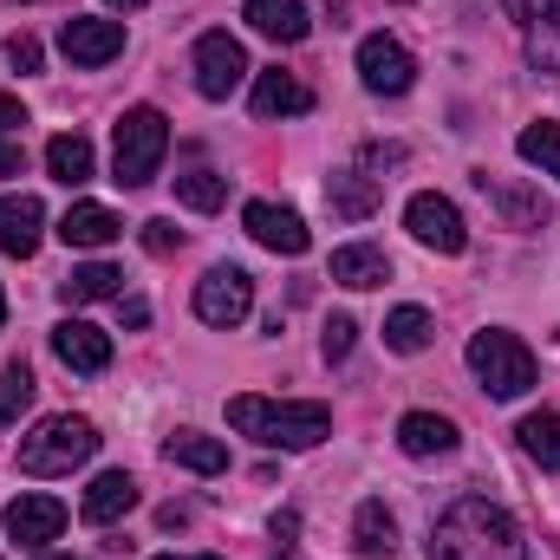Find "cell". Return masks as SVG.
<instances>
[{
	"mask_svg": "<svg viewBox=\"0 0 560 560\" xmlns=\"http://www.w3.org/2000/svg\"><path fill=\"white\" fill-rule=\"evenodd\" d=\"M20 170H26V150L13 138H0V176H20Z\"/></svg>",
	"mask_w": 560,
	"mask_h": 560,
	"instance_id": "8d00e7d4",
	"label": "cell"
},
{
	"mask_svg": "<svg viewBox=\"0 0 560 560\" xmlns=\"http://www.w3.org/2000/svg\"><path fill=\"white\" fill-rule=\"evenodd\" d=\"M105 7H125V13H138L143 0H105Z\"/></svg>",
	"mask_w": 560,
	"mask_h": 560,
	"instance_id": "60d3db41",
	"label": "cell"
},
{
	"mask_svg": "<svg viewBox=\"0 0 560 560\" xmlns=\"http://www.w3.org/2000/svg\"><path fill=\"white\" fill-rule=\"evenodd\" d=\"M52 352H59L66 372H105L112 365V332H98L85 319H59L52 326Z\"/></svg>",
	"mask_w": 560,
	"mask_h": 560,
	"instance_id": "5bb4252c",
	"label": "cell"
},
{
	"mask_svg": "<svg viewBox=\"0 0 560 560\" xmlns=\"http://www.w3.org/2000/svg\"><path fill=\"white\" fill-rule=\"evenodd\" d=\"M125 235V222L105 209V202H72L66 215H59V242L66 248H112Z\"/></svg>",
	"mask_w": 560,
	"mask_h": 560,
	"instance_id": "2e32d148",
	"label": "cell"
},
{
	"mask_svg": "<svg viewBox=\"0 0 560 560\" xmlns=\"http://www.w3.org/2000/svg\"><path fill=\"white\" fill-rule=\"evenodd\" d=\"M7 66H13V72H39V66H46V46H39L33 33H13V39H7Z\"/></svg>",
	"mask_w": 560,
	"mask_h": 560,
	"instance_id": "d6a6232c",
	"label": "cell"
},
{
	"mask_svg": "<svg viewBox=\"0 0 560 560\" xmlns=\"http://www.w3.org/2000/svg\"><path fill=\"white\" fill-rule=\"evenodd\" d=\"M242 79H248V52H242V39H229V33H202V39H196V92H202V98H229Z\"/></svg>",
	"mask_w": 560,
	"mask_h": 560,
	"instance_id": "30bf717a",
	"label": "cell"
},
{
	"mask_svg": "<svg viewBox=\"0 0 560 560\" xmlns=\"http://www.w3.org/2000/svg\"><path fill=\"white\" fill-rule=\"evenodd\" d=\"M176 196L189 202V209H222L229 202V176H215V170H189V176H176Z\"/></svg>",
	"mask_w": 560,
	"mask_h": 560,
	"instance_id": "4dcf8cb0",
	"label": "cell"
},
{
	"mask_svg": "<svg viewBox=\"0 0 560 560\" xmlns=\"http://www.w3.org/2000/svg\"><path fill=\"white\" fill-rule=\"evenodd\" d=\"M118 293H125V268H112V261H85L59 280L66 306H92V300H118Z\"/></svg>",
	"mask_w": 560,
	"mask_h": 560,
	"instance_id": "7402d4cb",
	"label": "cell"
},
{
	"mask_svg": "<svg viewBox=\"0 0 560 560\" xmlns=\"http://www.w3.org/2000/svg\"><path fill=\"white\" fill-rule=\"evenodd\" d=\"M476 189L502 209V222H509V229H541V215H548L528 189H515V183H502V176H476Z\"/></svg>",
	"mask_w": 560,
	"mask_h": 560,
	"instance_id": "4316f807",
	"label": "cell"
},
{
	"mask_svg": "<svg viewBox=\"0 0 560 560\" xmlns=\"http://www.w3.org/2000/svg\"><path fill=\"white\" fill-rule=\"evenodd\" d=\"M332 280L339 287H385L392 280V261H385V248H372V242H346V248H332Z\"/></svg>",
	"mask_w": 560,
	"mask_h": 560,
	"instance_id": "44dd1931",
	"label": "cell"
},
{
	"mask_svg": "<svg viewBox=\"0 0 560 560\" xmlns=\"http://www.w3.org/2000/svg\"><path fill=\"white\" fill-rule=\"evenodd\" d=\"M59 528H66V502L59 495H13L7 502V541L46 548V541H59Z\"/></svg>",
	"mask_w": 560,
	"mask_h": 560,
	"instance_id": "8fae6325",
	"label": "cell"
},
{
	"mask_svg": "<svg viewBox=\"0 0 560 560\" xmlns=\"http://www.w3.org/2000/svg\"><path fill=\"white\" fill-rule=\"evenodd\" d=\"M405 229L418 235L423 248H436V255H463V248H469V229H463L456 202H450V196H436V189H423V196L405 202Z\"/></svg>",
	"mask_w": 560,
	"mask_h": 560,
	"instance_id": "ba28073f",
	"label": "cell"
},
{
	"mask_svg": "<svg viewBox=\"0 0 560 560\" xmlns=\"http://www.w3.org/2000/svg\"><path fill=\"white\" fill-rule=\"evenodd\" d=\"M242 229L261 242V248H275V255H306V222L293 215V209H280V202H248L242 209Z\"/></svg>",
	"mask_w": 560,
	"mask_h": 560,
	"instance_id": "4fadbf2b",
	"label": "cell"
},
{
	"mask_svg": "<svg viewBox=\"0 0 560 560\" xmlns=\"http://www.w3.org/2000/svg\"><path fill=\"white\" fill-rule=\"evenodd\" d=\"M430 339H436V326H430V313H423V306H398V313L385 319V346H392V352H405V359L423 352Z\"/></svg>",
	"mask_w": 560,
	"mask_h": 560,
	"instance_id": "83f0119b",
	"label": "cell"
},
{
	"mask_svg": "<svg viewBox=\"0 0 560 560\" xmlns=\"http://www.w3.org/2000/svg\"><path fill=\"white\" fill-rule=\"evenodd\" d=\"M0 319H7V293H0Z\"/></svg>",
	"mask_w": 560,
	"mask_h": 560,
	"instance_id": "b9f144b4",
	"label": "cell"
},
{
	"mask_svg": "<svg viewBox=\"0 0 560 560\" xmlns=\"http://www.w3.org/2000/svg\"><path fill=\"white\" fill-rule=\"evenodd\" d=\"M359 79H365V92H378V98H405V92L418 85V59H411L392 33H365V39H359Z\"/></svg>",
	"mask_w": 560,
	"mask_h": 560,
	"instance_id": "8992f818",
	"label": "cell"
},
{
	"mask_svg": "<svg viewBox=\"0 0 560 560\" xmlns=\"http://www.w3.org/2000/svg\"><path fill=\"white\" fill-rule=\"evenodd\" d=\"M248 105H255V118H300V112H313V85L293 72H261Z\"/></svg>",
	"mask_w": 560,
	"mask_h": 560,
	"instance_id": "d6986e66",
	"label": "cell"
},
{
	"mask_svg": "<svg viewBox=\"0 0 560 560\" xmlns=\"http://www.w3.org/2000/svg\"><path fill=\"white\" fill-rule=\"evenodd\" d=\"M280 560H293V555H280Z\"/></svg>",
	"mask_w": 560,
	"mask_h": 560,
	"instance_id": "ee69618b",
	"label": "cell"
},
{
	"mask_svg": "<svg viewBox=\"0 0 560 560\" xmlns=\"http://www.w3.org/2000/svg\"><path fill=\"white\" fill-rule=\"evenodd\" d=\"M352 548L365 560H392L398 548V522H392V509L372 495V502H359V515H352Z\"/></svg>",
	"mask_w": 560,
	"mask_h": 560,
	"instance_id": "603a6c76",
	"label": "cell"
},
{
	"mask_svg": "<svg viewBox=\"0 0 560 560\" xmlns=\"http://www.w3.org/2000/svg\"><path fill=\"white\" fill-rule=\"evenodd\" d=\"M20 125H26V105H20V98H0V138L20 131Z\"/></svg>",
	"mask_w": 560,
	"mask_h": 560,
	"instance_id": "74e56055",
	"label": "cell"
},
{
	"mask_svg": "<svg viewBox=\"0 0 560 560\" xmlns=\"http://www.w3.org/2000/svg\"><path fill=\"white\" fill-rule=\"evenodd\" d=\"M352 339H359V326H352V319H346V313H339V319H326V339H319V346H326V359H332V365H339V359H346V352H352Z\"/></svg>",
	"mask_w": 560,
	"mask_h": 560,
	"instance_id": "836d02e7",
	"label": "cell"
},
{
	"mask_svg": "<svg viewBox=\"0 0 560 560\" xmlns=\"http://www.w3.org/2000/svg\"><path fill=\"white\" fill-rule=\"evenodd\" d=\"M143 248L150 255H176L183 248V229L176 222H143Z\"/></svg>",
	"mask_w": 560,
	"mask_h": 560,
	"instance_id": "e575fe53",
	"label": "cell"
},
{
	"mask_svg": "<svg viewBox=\"0 0 560 560\" xmlns=\"http://www.w3.org/2000/svg\"><path fill=\"white\" fill-rule=\"evenodd\" d=\"M430 560H528V541H522L509 509H495L482 495H463V502H450L436 515Z\"/></svg>",
	"mask_w": 560,
	"mask_h": 560,
	"instance_id": "6da1fadb",
	"label": "cell"
},
{
	"mask_svg": "<svg viewBox=\"0 0 560 560\" xmlns=\"http://www.w3.org/2000/svg\"><path fill=\"white\" fill-rule=\"evenodd\" d=\"M33 372H26V359H13L7 372H0V423H20V411L33 405Z\"/></svg>",
	"mask_w": 560,
	"mask_h": 560,
	"instance_id": "1f68e13d",
	"label": "cell"
},
{
	"mask_svg": "<svg viewBox=\"0 0 560 560\" xmlns=\"http://www.w3.org/2000/svg\"><path fill=\"white\" fill-rule=\"evenodd\" d=\"M456 423L436 418V411H411V418H398V450L405 456H456Z\"/></svg>",
	"mask_w": 560,
	"mask_h": 560,
	"instance_id": "ffe728a7",
	"label": "cell"
},
{
	"mask_svg": "<svg viewBox=\"0 0 560 560\" xmlns=\"http://www.w3.org/2000/svg\"><path fill=\"white\" fill-rule=\"evenodd\" d=\"M59 52L72 66H112L125 52V26L118 20H66L59 26Z\"/></svg>",
	"mask_w": 560,
	"mask_h": 560,
	"instance_id": "7c38bea8",
	"label": "cell"
},
{
	"mask_svg": "<svg viewBox=\"0 0 560 560\" xmlns=\"http://www.w3.org/2000/svg\"><path fill=\"white\" fill-rule=\"evenodd\" d=\"M522 450L541 463V469H560V411H535V418H522Z\"/></svg>",
	"mask_w": 560,
	"mask_h": 560,
	"instance_id": "f1b7e54d",
	"label": "cell"
},
{
	"mask_svg": "<svg viewBox=\"0 0 560 560\" xmlns=\"http://www.w3.org/2000/svg\"><path fill=\"white\" fill-rule=\"evenodd\" d=\"M39 560H66V555H39Z\"/></svg>",
	"mask_w": 560,
	"mask_h": 560,
	"instance_id": "7bdbcfd3",
	"label": "cell"
},
{
	"mask_svg": "<svg viewBox=\"0 0 560 560\" xmlns=\"http://www.w3.org/2000/svg\"><path fill=\"white\" fill-rule=\"evenodd\" d=\"M469 372L482 378V392L489 398H522L528 385H535V352L515 339V332H502V326H489V332H476L469 339Z\"/></svg>",
	"mask_w": 560,
	"mask_h": 560,
	"instance_id": "277c9868",
	"label": "cell"
},
{
	"mask_svg": "<svg viewBox=\"0 0 560 560\" xmlns=\"http://www.w3.org/2000/svg\"><path fill=\"white\" fill-rule=\"evenodd\" d=\"M255 306V280L248 268H209L196 280V319L202 326H242Z\"/></svg>",
	"mask_w": 560,
	"mask_h": 560,
	"instance_id": "52a82bcc",
	"label": "cell"
},
{
	"mask_svg": "<svg viewBox=\"0 0 560 560\" xmlns=\"http://www.w3.org/2000/svg\"><path fill=\"white\" fill-rule=\"evenodd\" d=\"M326 209H332L339 222H365V215L378 209V183H372L365 170H339V176L326 183Z\"/></svg>",
	"mask_w": 560,
	"mask_h": 560,
	"instance_id": "cb8c5ba5",
	"label": "cell"
},
{
	"mask_svg": "<svg viewBox=\"0 0 560 560\" xmlns=\"http://www.w3.org/2000/svg\"><path fill=\"white\" fill-rule=\"evenodd\" d=\"M46 176H52V183H66V189L92 183V143L79 138V131H59V138L46 143Z\"/></svg>",
	"mask_w": 560,
	"mask_h": 560,
	"instance_id": "484cf974",
	"label": "cell"
},
{
	"mask_svg": "<svg viewBox=\"0 0 560 560\" xmlns=\"http://www.w3.org/2000/svg\"><path fill=\"white\" fill-rule=\"evenodd\" d=\"M138 509V482L125 476V469H105L92 489H85V502H79V515L92 522V528H112V522H125Z\"/></svg>",
	"mask_w": 560,
	"mask_h": 560,
	"instance_id": "e0dca14e",
	"label": "cell"
},
{
	"mask_svg": "<svg viewBox=\"0 0 560 560\" xmlns=\"http://www.w3.org/2000/svg\"><path fill=\"white\" fill-rule=\"evenodd\" d=\"M229 423L268 450H313L332 436V411L319 398H300V405H275V398H229Z\"/></svg>",
	"mask_w": 560,
	"mask_h": 560,
	"instance_id": "7a4b0ae2",
	"label": "cell"
},
{
	"mask_svg": "<svg viewBox=\"0 0 560 560\" xmlns=\"http://www.w3.org/2000/svg\"><path fill=\"white\" fill-rule=\"evenodd\" d=\"M98 456V423L92 418H46L33 436H20V476H72L79 463Z\"/></svg>",
	"mask_w": 560,
	"mask_h": 560,
	"instance_id": "3957f363",
	"label": "cell"
},
{
	"mask_svg": "<svg viewBox=\"0 0 560 560\" xmlns=\"http://www.w3.org/2000/svg\"><path fill=\"white\" fill-rule=\"evenodd\" d=\"M163 150H170V118H163L156 105H131V112L118 118V150H112L118 183H125V189H143V183L156 176Z\"/></svg>",
	"mask_w": 560,
	"mask_h": 560,
	"instance_id": "5b68a950",
	"label": "cell"
},
{
	"mask_svg": "<svg viewBox=\"0 0 560 560\" xmlns=\"http://www.w3.org/2000/svg\"><path fill=\"white\" fill-rule=\"evenodd\" d=\"M515 150H522V163H535L541 176H560V125H528L522 138H515Z\"/></svg>",
	"mask_w": 560,
	"mask_h": 560,
	"instance_id": "f546056e",
	"label": "cell"
},
{
	"mask_svg": "<svg viewBox=\"0 0 560 560\" xmlns=\"http://www.w3.org/2000/svg\"><path fill=\"white\" fill-rule=\"evenodd\" d=\"M509 20L522 26L528 66L535 72H560V0H502Z\"/></svg>",
	"mask_w": 560,
	"mask_h": 560,
	"instance_id": "9c48e42d",
	"label": "cell"
},
{
	"mask_svg": "<svg viewBox=\"0 0 560 560\" xmlns=\"http://www.w3.org/2000/svg\"><path fill=\"white\" fill-rule=\"evenodd\" d=\"M163 456L183 463V469H196V476H222V469H229V443H222V436H202V430H176V436L163 443Z\"/></svg>",
	"mask_w": 560,
	"mask_h": 560,
	"instance_id": "d4e9b609",
	"label": "cell"
},
{
	"mask_svg": "<svg viewBox=\"0 0 560 560\" xmlns=\"http://www.w3.org/2000/svg\"><path fill=\"white\" fill-rule=\"evenodd\" d=\"M275 535H280V541H293V535H300V515H293V509H287V515H275Z\"/></svg>",
	"mask_w": 560,
	"mask_h": 560,
	"instance_id": "f35d334b",
	"label": "cell"
},
{
	"mask_svg": "<svg viewBox=\"0 0 560 560\" xmlns=\"http://www.w3.org/2000/svg\"><path fill=\"white\" fill-rule=\"evenodd\" d=\"M156 560H222V555H156Z\"/></svg>",
	"mask_w": 560,
	"mask_h": 560,
	"instance_id": "ab89813d",
	"label": "cell"
},
{
	"mask_svg": "<svg viewBox=\"0 0 560 560\" xmlns=\"http://www.w3.org/2000/svg\"><path fill=\"white\" fill-rule=\"evenodd\" d=\"M39 229H46V202L39 196H0V248L13 255V261H26L33 248H39Z\"/></svg>",
	"mask_w": 560,
	"mask_h": 560,
	"instance_id": "9a60e30c",
	"label": "cell"
},
{
	"mask_svg": "<svg viewBox=\"0 0 560 560\" xmlns=\"http://www.w3.org/2000/svg\"><path fill=\"white\" fill-rule=\"evenodd\" d=\"M405 163V143H365V170H392Z\"/></svg>",
	"mask_w": 560,
	"mask_h": 560,
	"instance_id": "d590c367",
	"label": "cell"
},
{
	"mask_svg": "<svg viewBox=\"0 0 560 560\" xmlns=\"http://www.w3.org/2000/svg\"><path fill=\"white\" fill-rule=\"evenodd\" d=\"M242 20H248L261 39H275V46H300V39L313 33V20H306V7H300V0H248V7H242Z\"/></svg>",
	"mask_w": 560,
	"mask_h": 560,
	"instance_id": "ac0fdd59",
	"label": "cell"
}]
</instances>
